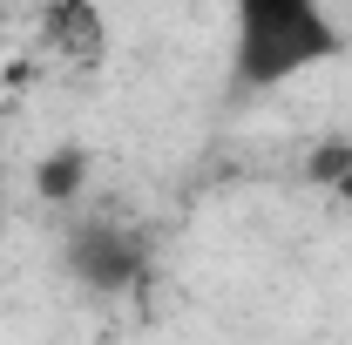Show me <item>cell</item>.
Instances as JSON below:
<instances>
[{
	"label": "cell",
	"mask_w": 352,
	"mask_h": 345,
	"mask_svg": "<svg viewBox=\"0 0 352 345\" xmlns=\"http://www.w3.org/2000/svg\"><path fill=\"white\" fill-rule=\"evenodd\" d=\"M339 21L325 0H237V82L244 88H278L311 75L318 61L339 54Z\"/></svg>",
	"instance_id": "obj_1"
},
{
	"label": "cell",
	"mask_w": 352,
	"mask_h": 345,
	"mask_svg": "<svg viewBox=\"0 0 352 345\" xmlns=\"http://www.w3.org/2000/svg\"><path fill=\"white\" fill-rule=\"evenodd\" d=\"M34 47H41L47 68L61 75H88L109 61V21L95 0H41L34 14Z\"/></svg>",
	"instance_id": "obj_2"
},
{
	"label": "cell",
	"mask_w": 352,
	"mask_h": 345,
	"mask_svg": "<svg viewBox=\"0 0 352 345\" xmlns=\"http://www.w3.org/2000/svg\"><path fill=\"white\" fill-rule=\"evenodd\" d=\"M82 183H88V156H82V149H54L41 170H34V190H41L47 203H68V197H82Z\"/></svg>",
	"instance_id": "obj_4"
},
{
	"label": "cell",
	"mask_w": 352,
	"mask_h": 345,
	"mask_svg": "<svg viewBox=\"0 0 352 345\" xmlns=\"http://www.w3.org/2000/svg\"><path fill=\"white\" fill-rule=\"evenodd\" d=\"M68 264L82 271L88 285H102V291H122V285H129V271H135L129 237H122L116 223H88L82 237H75V251H68Z\"/></svg>",
	"instance_id": "obj_3"
},
{
	"label": "cell",
	"mask_w": 352,
	"mask_h": 345,
	"mask_svg": "<svg viewBox=\"0 0 352 345\" xmlns=\"http://www.w3.org/2000/svg\"><path fill=\"white\" fill-rule=\"evenodd\" d=\"M332 197H346V203H352V170L339 176V183H332Z\"/></svg>",
	"instance_id": "obj_5"
}]
</instances>
